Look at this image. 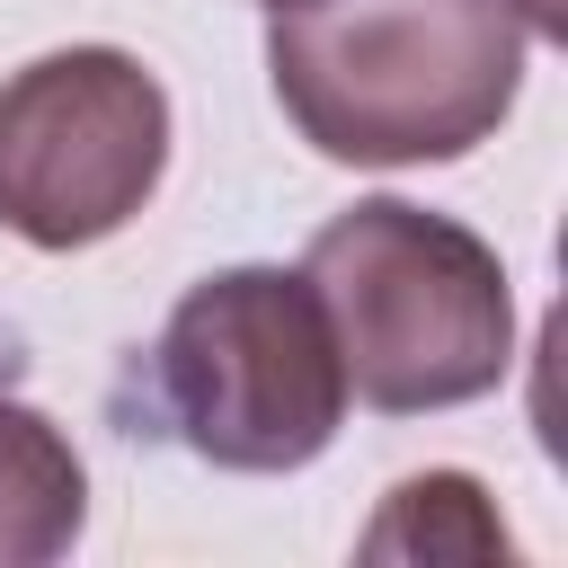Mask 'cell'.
Returning a JSON list of instances; mask_svg holds the SVG:
<instances>
[{"mask_svg": "<svg viewBox=\"0 0 568 568\" xmlns=\"http://www.w3.org/2000/svg\"><path fill=\"white\" fill-rule=\"evenodd\" d=\"M266 71L320 160H462L515 115L524 18L515 0H275Z\"/></svg>", "mask_w": 568, "mask_h": 568, "instance_id": "6da1fadb", "label": "cell"}, {"mask_svg": "<svg viewBox=\"0 0 568 568\" xmlns=\"http://www.w3.org/2000/svg\"><path fill=\"white\" fill-rule=\"evenodd\" d=\"M302 284L328 311L346 390L382 417L462 408L515 364V293L497 248L408 195H364L320 222Z\"/></svg>", "mask_w": 568, "mask_h": 568, "instance_id": "7a4b0ae2", "label": "cell"}, {"mask_svg": "<svg viewBox=\"0 0 568 568\" xmlns=\"http://www.w3.org/2000/svg\"><path fill=\"white\" fill-rule=\"evenodd\" d=\"M151 417L213 470H302L346 417V364L302 266H222L151 346Z\"/></svg>", "mask_w": 568, "mask_h": 568, "instance_id": "3957f363", "label": "cell"}, {"mask_svg": "<svg viewBox=\"0 0 568 568\" xmlns=\"http://www.w3.org/2000/svg\"><path fill=\"white\" fill-rule=\"evenodd\" d=\"M169 169V89L115 44H62L0 80V231L89 248L124 231Z\"/></svg>", "mask_w": 568, "mask_h": 568, "instance_id": "277c9868", "label": "cell"}, {"mask_svg": "<svg viewBox=\"0 0 568 568\" xmlns=\"http://www.w3.org/2000/svg\"><path fill=\"white\" fill-rule=\"evenodd\" d=\"M89 524V470L71 453V435L27 408L0 399V568H44L80 541Z\"/></svg>", "mask_w": 568, "mask_h": 568, "instance_id": "5b68a950", "label": "cell"}, {"mask_svg": "<svg viewBox=\"0 0 568 568\" xmlns=\"http://www.w3.org/2000/svg\"><path fill=\"white\" fill-rule=\"evenodd\" d=\"M364 550H373V559H390V550H470V559H506V524L488 515L479 479L426 470V479H399V488H390V506H382V524L364 532Z\"/></svg>", "mask_w": 568, "mask_h": 568, "instance_id": "8992f818", "label": "cell"}]
</instances>
